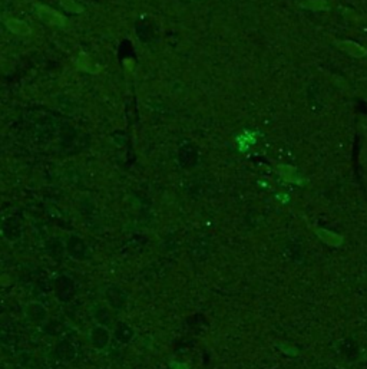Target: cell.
<instances>
[{
    "mask_svg": "<svg viewBox=\"0 0 367 369\" xmlns=\"http://www.w3.org/2000/svg\"><path fill=\"white\" fill-rule=\"evenodd\" d=\"M334 43L340 51L346 52L347 55H350L353 58H365V56H367L366 48H363L362 45H359V43H356L353 40H336Z\"/></svg>",
    "mask_w": 367,
    "mask_h": 369,
    "instance_id": "2",
    "label": "cell"
},
{
    "mask_svg": "<svg viewBox=\"0 0 367 369\" xmlns=\"http://www.w3.org/2000/svg\"><path fill=\"white\" fill-rule=\"evenodd\" d=\"M37 13L43 22L53 25V26H65V23H66V19L61 13H58L56 10L46 7V6H37Z\"/></svg>",
    "mask_w": 367,
    "mask_h": 369,
    "instance_id": "1",
    "label": "cell"
},
{
    "mask_svg": "<svg viewBox=\"0 0 367 369\" xmlns=\"http://www.w3.org/2000/svg\"><path fill=\"white\" fill-rule=\"evenodd\" d=\"M78 65H79V69H84V70H88V72H93V73H95V72L99 70V67H92V62L89 61V58H88L86 55H81Z\"/></svg>",
    "mask_w": 367,
    "mask_h": 369,
    "instance_id": "7",
    "label": "cell"
},
{
    "mask_svg": "<svg viewBox=\"0 0 367 369\" xmlns=\"http://www.w3.org/2000/svg\"><path fill=\"white\" fill-rule=\"evenodd\" d=\"M61 3H62V6L66 9L67 12H70V13H81L84 10L82 6H79L73 0H61Z\"/></svg>",
    "mask_w": 367,
    "mask_h": 369,
    "instance_id": "8",
    "label": "cell"
},
{
    "mask_svg": "<svg viewBox=\"0 0 367 369\" xmlns=\"http://www.w3.org/2000/svg\"><path fill=\"white\" fill-rule=\"evenodd\" d=\"M301 7L311 9V10H329L327 0H307L301 3Z\"/></svg>",
    "mask_w": 367,
    "mask_h": 369,
    "instance_id": "6",
    "label": "cell"
},
{
    "mask_svg": "<svg viewBox=\"0 0 367 369\" xmlns=\"http://www.w3.org/2000/svg\"><path fill=\"white\" fill-rule=\"evenodd\" d=\"M4 25L7 26V29H9L10 32L20 34V36H29V34H32V31H31V28H29L28 23H25V22H22V20H19V19H15V17L6 19V20H4Z\"/></svg>",
    "mask_w": 367,
    "mask_h": 369,
    "instance_id": "4",
    "label": "cell"
},
{
    "mask_svg": "<svg viewBox=\"0 0 367 369\" xmlns=\"http://www.w3.org/2000/svg\"><path fill=\"white\" fill-rule=\"evenodd\" d=\"M316 235H317V237L323 243H326L330 247H340L343 244V241H344L343 235H337L334 232H330L327 229H320V227H317L316 229Z\"/></svg>",
    "mask_w": 367,
    "mask_h": 369,
    "instance_id": "3",
    "label": "cell"
},
{
    "mask_svg": "<svg viewBox=\"0 0 367 369\" xmlns=\"http://www.w3.org/2000/svg\"><path fill=\"white\" fill-rule=\"evenodd\" d=\"M278 172L283 175V178H285L290 183H296V184H301V178L297 172V169L290 166H280L278 167Z\"/></svg>",
    "mask_w": 367,
    "mask_h": 369,
    "instance_id": "5",
    "label": "cell"
}]
</instances>
